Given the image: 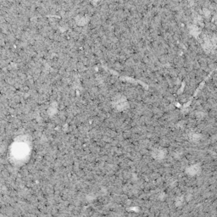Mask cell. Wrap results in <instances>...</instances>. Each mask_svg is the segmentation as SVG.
<instances>
[{
	"label": "cell",
	"mask_w": 217,
	"mask_h": 217,
	"mask_svg": "<svg viewBox=\"0 0 217 217\" xmlns=\"http://www.w3.org/2000/svg\"><path fill=\"white\" fill-rule=\"evenodd\" d=\"M115 106L117 107V109H119V110H124L127 106V102L124 98H120L116 99V102H115Z\"/></svg>",
	"instance_id": "6da1fadb"
}]
</instances>
